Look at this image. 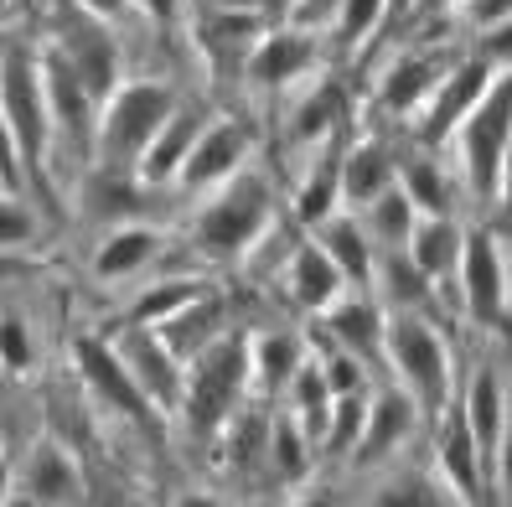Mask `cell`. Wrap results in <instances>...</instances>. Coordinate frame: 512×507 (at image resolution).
<instances>
[{
    "mask_svg": "<svg viewBox=\"0 0 512 507\" xmlns=\"http://www.w3.org/2000/svg\"><path fill=\"white\" fill-rule=\"evenodd\" d=\"M321 63V42L306 26H280V32H264L249 52V83L254 88H290L300 83L311 68Z\"/></svg>",
    "mask_w": 512,
    "mask_h": 507,
    "instance_id": "2e32d148",
    "label": "cell"
},
{
    "mask_svg": "<svg viewBox=\"0 0 512 507\" xmlns=\"http://www.w3.org/2000/svg\"><path fill=\"white\" fill-rule=\"evenodd\" d=\"M368 290H378V306H388V311H414L430 295V280L404 259V249H383L378 264H373Z\"/></svg>",
    "mask_w": 512,
    "mask_h": 507,
    "instance_id": "f546056e",
    "label": "cell"
},
{
    "mask_svg": "<svg viewBox=\"0 0 512 507\" xmlns=\"http://www.w3.org/2000/svg\"><path fill=\"white\" fill-rule=\"evenodd\" d=\"M52 47L68 57V68L78 73V83L88 88V99H94V104H104L114 88L125 83V73H119V42L109 37V21H94V16L78 11V21Z\"/></svg>",
    "mask_w": 512,
    "mask_h": 507,
    "instance_id": "4fadbf2b",
    "label": "cell"
},
{
    "mask_svg": "<svg viewBox=\"0 0 512 507\" xmlns=\"http://www.w3.org/2000/svg\"><path fill=\"white\" fill-rule=\"evenodd\" d=\"M321 316H326V337L337 347H347L357 357H378L383 352V306L368 301V295H347L342 290Z\"/></svg>",
    "mask_w": 512,
    "mask_h": 507,
    "instance_id": "cb8c5ba5",
    "label": "cell"
},
{
    "mask_svg": "<svg viewBox=\"0 0 512 507\" xmlns=\"http://www.w3.org/2000/svg\"><path fill=\"white\" fill-rule=\"evenodd\" d=\"M6 11H11V0H0V21H6Z\"/></svg>",
    "mask_w": 512,
    "mask_h": 507,
    "instance_id": "7dc6e473",
    "label": "cell"
},
{
    "mask_svg": "<svg viewBox=\"0 0 512 507\" xmlns=\"http://www.w3.org/2000/svg\"><path fill=\"white\" fill-rule=\"evenodd\" d=\"M218 321H223V301H218L213 290H202L197 301H187L182 311H171V316H161V321H150V332H156V337L187 363L192 352H202L207 342L218 337Z\"/></svg>",
    "mask_w": 512,
    "mask_h": 507,
    "instance_id": "484cf974",
    "label": "cell"
},
{
    "mask_svg": "<svg viewBox=\"0 0 512 507\" xmlns=\"http://www.w3.org/2000/svg\"><path fill=\"white\" fill-rule=\"evenodd\" d=\"M456 409L476 440L487 482L502 487V466H507V373H502V363H476Z\"/></svg>",
    "mask_w": 512,
    "mask_h": 507,
    "instance_id": "ba28073f",
    "label": "cell"
},
{
    "mask_svg": "<svg viewBox=\"0 0 512 507\" xmlns=\"http://www.w3.org/2000/svg\"><path fill=\"white\" fill-rule=\"evenodd\" d=\"M419 409L399 383H388V389H378V394H368V404H363V430H357V445H352V461L357 466H378V461H388V456H399L404 445L414 440V430H419Z\"/></svg>",
    "mask_w": 512,
    "mask_h": 507,
    "instance_id": "7c38bea8",
    "label": "cell"
},
{
    "mask_svg": "<svg viewBox=\"0 0 512 507\" xmlns=\"http://www.w3.org/2000/svg\"><path fill=\"white\" fill-rule=\"evenodd\" d=\"M73 6H78L83 16H94V21H114L119 11L130 6V0H73Z\"/></svg>",
    "mask_w": 512,
    "mask_h": 507,
    "instance_id": "7bdbcfd3",
    "label": "cell"
},
{
    "mask_svg": "<svg viewBox=\"0 0 512 507\" xmlns=\"http://www.w3.org/2000/svg\"><path fill=\"white\" fill-rule=\"evenodd\" d=\"M192 135H197V119L182 114V109H171V119L145 140V151L135 156V182H140V187H166V182H176V171H182V156H187Z\"/></svg>",
    "mask_w": 512,
    "mask_h": 507,
    "instance_id": "d4e9b609",
    "label": "cell"
},
{
    "mask_svg": "<svg viewBox=\"0 0 512 507\" xmlns=\"http://www.w3.org/2000/svg\"><path fill=\"white\" fill-rule=\"evenodd\" d=\"M37 78H42V99H47V119H52V140L63 135L68 145H78V151H94V114H99V104L88 99V88L68 68V57L57 47H47L37 57Z\"/></svg>",
    "mask_w": 512,
    "mask_h": 507,
    "instance_id": "8fae6325",
    "label": "cell"
},
{
    "mask_svg": "<svg viewBox=\"0 0 512 507\" xmlns=\"http://www.w3.org/2000/svg\"><path fill=\"white\" fill-rule=\"evenodd\" d=\"M166 249V233L150 228V223H114L99 249H94V280H135L140 270H150V264L161 259Z\"/></svg>",
    "mask_w": 512,
    "mask_h": 507,
    "instance_id": "d6986e66",
    "label": "cell"
},
{
    "mask_svg": "<svg viewBox=\"0 0 512 507\" xmlns=\"http://www.w3.org/2000/svg\"><path fill=\"white\" fill-rule=\"evenodd\" d=\"M176 109V94L166 83H119L94 114V156L104 166H135L145 140L156 135Z\"/></svg>",
    "mask_w": 512,
    "mask_h": 507,
    "instance_id": "8992f818",
    "label": "cell"
},
{
    "mask_svg": "<svg viewBox=\"0 0 512 507\" xmlns=\"http://www.w3.org/2000/svg\"><path fill=\"white\" fill-rule=\"evenodd\" d=\"M73 363H78L83 383H88V389H94V394H99L109 409L130 414V420H140V425L156 420V409L145 404L140 383L130 378V368L119 363V352H114L109 342H99V337H78V347H73Z\"/></svg>",
    "mask_w": 512,
    "mask_h": 507,
    "instance_id": "9a60e30c",
    "label": "cell"
},
{
    "mask_svg": "<svg viewBox=\"0 0 512 507\" xmlns=\"http://www.w3.org/2000/svg\"><path fill=\"white\" fill-rule=\"evenodd\" d=\"M461 238H466V228L450 218V213H419L414 228H409V238H404V259L425 280H445V275H456Z\"/></svg>",
    "mask_w": 512,
    "mask_h": 507,
    "instance_id": "44dd1931",
    "label": "cell"
},
{
    "mask_svg": "<svg viewBox=\"0 0 512 507\" xmlns=\"http://www.w3.org/2000/svg\"><path fill=\"white\" fill-rule=\"evenodd\" d=\"M285 409L295 414L300 425H306L311 440H321V425H326V409H331V389H326V378H321V363H311V357H300L290 383H285Z\"/></svg>",
    "mask_w": 512,
    "mask_h": 507,
    "instance_id": "d6a6232c",
    "label": "cell"
},
{
    "mask_svg": "<svg viewBox=\"0 0 512 507\" xmlns=\"http://www.w3.org/2000/svg\"><path fill=\"white\" fill-rule=\"evenodd\" d=\"M32 363H37L32 326L21 316H0V373H26Z\"/></svg>",
    "mask_w": 512,
    "mask_h": 507,
    "instance_id": "74e56055",
    "label": "cell"
},
{
    "mask_svg": "<svg viewBox=\"0 0 512 507\" xmlns=\"http://www.w3.org/2000/svg\"><path fill=\"white\" fill-rule=\"evenodd\" d=\"M435 466H440V487L445 497L456 502H476L481 497V482H487V471H481V456H476V440L461 420L456 404L440 409V435H435Z\"/></svg>",
    "mask_w": 512,
    "mask_h": 507,
    "instance_id": "e0dca14e",
    "label": "cell"
},
{
    "mask_svg": "<svg viewBox=\"0 0 512 507\" xmlns=\"http://www.w3.org/2000/svg\"><path fill=\"white\" fill-rule=\"evenodd\" d=\"M342 119H347V94H342V83L321 78V83H311V94L295 104V114H290V135L316 145V140H326L331 130H342Z\"/></svg>",
    "mask_w": 512,
    "mask_h": 507,
    "instance_id": "4dcf8cb0",
    "label": "cell"
},
{
    "mask_svg": "<svg viewBox=\"0 0 512 507\" xmlns=\"http://www.w3.org/2000/svg\"><path fill=\"white\" fill-rule=\"evenodd\" d=\"M88 202H94V213H125V207H135V187L125 182V176H114V166H104V176L94 187H88Z\"/></svg>",
    "mask_w": 512,
    "mask_h": 507,
    "instance_id": "60d3db41",
    "label": "cell"
},
{
    "mask_svg": "<svg viewBox=\"0 0 512 507\" xmlns=\"http://www.w3.org/2000/svg\"><path fill=\"white\" fill-rule=\"evenodd\" d=\"M114 352H119V363L130 368V378L140 383V394H145V404L156 409V414H171L176 409V399H182V357H176L156 332H150L145 321H130L125 332H119L114 342H109Z\"/></svg>",
    "mask_w": 512,
    "mask_h": 507,
    "instance_id": "9c48e42d",
    "label": "cell"
},
{
    "mask_svg": "<svg viewBox=\"0 0 512 507\" xmlns=\"http://www.w3.org/2000/svg\"><path fill=\"white\" fill-rule=\"evenodd\" d=\"M0 130L11 140L16 171L32 176L37 187H47L42 166H47V151H52V119H47V99H42L37 57L21 52V47L0 52Z\"/></svg>",
    "mask_w": 512,
    "mask_h": 507,
    "instance_id": "5b68a950",
    "label": "cell"
},
{
    "mask_svg": "<svg viewBox=\"0 0 512 507\" xmlns=\"http://www.w3.org/2000/svg\"><path fill=\"white\" fill-rule=\"evenodd\" d=\"M0 187H21V171H16V156H11L6 135H0Z\"/></svg>",
    "mask_w": 512,
    "mask_h": 507,
    "instance_id": "ee69618b",
    "label": "cell"
},
{
    "mask_svg": "<svg viewBox=\"0 0 512 507\" xmlns=\"http://www.w3.org/2000/svg\"><path fill=\"white\" fill-rule=\"evenodd\" d=\"M394 161H388L383 140H357L342 151V207H363L373 202L388 182H394Z\"/></svg>",
    "mask_w": 512,
    "mask_h": 507,
    "instance_id": "4316f807",
    "label": "cell"
},
{
    "mask_svg": "<svg viewBox=\"0 0 512 507\" xmlns=\"http://www.w3.org/2000/svg\"><path fill=\"white\" fill-rule=\"evenodd\" d=\"M440 73H445V68L435 63V57L409 52V57H399V63L383 73V83H378V104H383L388 114H414L419 104L430 99V88H435Z\"/></svg>",
    "mask_w": 512,
    "mask_h": 507,
    "instance_id": "f1b7e54d",
    "label": "cell"
},
{
    "mask_svg": "<svg viewBox=\"0 0 512 507\" xmlns=\"http://www.w3.org/2000/svg\"><path fill=\"white\" fill-rule=\"evenodd\" d=\"M383 363L394 368L399 389L419 404L440 414L450 404V389H456V363H450V347L435 326L419 311H394L383 316Z\"/></svg>",
    "mask_w": 512,
    "mask_h": 507,
    "instance_id": "3957f363",
    "label": "cell"
},
{
    "mask_svg": "<svg viewBox=\"0 0 512 507\" xmlns=\"http://www.w3.org/2000/svg\"><path fill=\"white\" fill-rule=\"evenodd\" d=\"M316 244L326 249V259L337 264V275H342L347 285L368 290V280H373V264H378V244L368 238V228H363V223L347 218L342 207H337L331 218H321V223H316Z\"/></svg>",
    "mask_w": 512,
    "mask_h": 507,
    "instance_id": "7402d4cb",
    "label": "cell"
},
{
    "mask_svg": "<svg viewBox=\"0 0 512 507\" xmlns=\"http://www.w3.org/2000/svg\"><path fill=\"white\" fill-rule=\"evenodd\" d=\"M321 378H326V389L331 394H368V368H363V357L347 352L331 342V357L321 363Z\"/></svg>",
    "mask_w": 512,
    "mask_h": 507,
    "instance_id": "f35d334b",
    "label": "cell"
},
{
    "mask_svg": "<svg viewBox=\"0 0 512 507\" xmlns=\"http://www.w3.org/2000/svg\"><path fill=\"white\" fill-rule=\"evenodd\" d=\"M269 456H275L280 482H306L311 466H316V440L306 435V425H300L290 409H280L275 420H269Z\"/></svg>",
    "mask_w": 512,
    "mask_h": 507,
    "instance_id": "1f68e13d",
    "label": "cell"
},
{
    "mask_svg": "<svg viewBox=\"0 0 512 507\" xmlns=\"http://www.w3.org/2000/svg\"><path fill=\"white\" fill-rule=\"evenodd\" d=\"M269 228H275V192H269V182L259 171L238 166L228 182L213 187V202L197 213L192 238H197V249L207 259L238 264V259H249L264 244Z\"/></svg>",
    "mask_w": 512,
    "mask_h": 507,
    "instance_id": "6da1fadb",
    "label": "cell"
},
{
    "mask_svg": "<svg viewBox=\"0 0 512 507\" xmlns=\"http://www.w3.org/2000/svg\"><path fill=\"white\" fill-rule=\"evenodd\" d=\"M300 357H306V342L290 337V332H259V337H249V389L275 399L290 383Z\"/></svg>",
    "mask_w": 512,
    "mask_h": 507,
    "instance_id": "83f0119b",
    "label": "cell"
},
{
    "mask_svg": "<svg viewBox=\"0 0 512 507\" xmlns=\"http://www.w3.org/2000/svg\"><path fill=\"white\" fill-rule=\"evenodd\" d=\"M394 182L414 202V213H450V202H456V187L440 161H409L404 171H394Z\"/></svg>",
    "mask_w": 512,
    "mask_h": 507,
    "instance_id": "e575fe53",
    "label": "cell"
},
{
    "mask_svg": "<svg viewBox=\"0 0 512 507\" xmlns=\"http://www.w3.org/2000/svg\"><path fill=\"white\" fill-rule=\"evenodd\" d=\"M135 11H145L150 21H171L176 16V0H130Z\"/></svg>",
    "mask_w": 512,
    "mask_h": 507,
    "instance_id": "f6af8a7d",
    "label": "cell"
},
{
    "mask_svg": "<svg viewBox=\"0 0 512 507\" xmlns=\"http://www.w3.org/2000/svg\"><path fill=\"white\" fill-rule=\"evenodd\" d=\"M37 238V218L16 197H0V249H21Z\"/></svg>",
    "mask_w": 512,
    "mask_h": 507,
    "instance_id": "ab89813d",
    "label": "cell"
},
{
    "mask_svg": "<svg viewBox=\"0 0 512 507\" xmlns=\"http://www.w3.org/2000/svg\"><path fill=\"white\" fill-rule=\"evenodd\" d=\"M21 492L42 502V507H68V502H83V471L73 461V451L63 440L42 435L32 445V456H26V471H21Z\"/></svg>",
    "mask_w": 512,
    "mask_h": 507,
    "instance_id": "ac0fdd59",
    "label": "cell"
},
{
    "mask_svg": "<svg viewBox=\"0 0 512 507\" xmlns=\"http://www.w3.org/2000/svg\"><path fill=\"white\" fill-rule=\"evenodd\" d=\"M507 99H512V88H507V73L497 68L487 94L450 130L456 156H461V176L481 202H502V192H507V151H512V104Z\"/></svg>",
    "mask_w": 512,
    "mask_h": 507,
    "instance_id": "277c9868",
    "label": "cell"
},
{
    "mask_svg": "<svg viewBox=\"0 0 512 507\" xmlns=\"http://www.w3.org/2000/svg\"><path fill=\"white\" fill-rule=\"evenodd\" d=\"M207 285L197 280V275H176V280H161V285H150V290H140V301H135V311H130V321H161V316H171V311H182L187 301H197Z\"/></svg>",
    "mask_w": 512,
    "mask_h": 507,
    "instance_id": "d590c367",
    "label": "cell"
},
{
    "mask_svg": "<svg viewBox=\"0 0 512 507\" xmlns=\"http://www.w3.org/2000/svg\"><path fill=\"white\" fill-rule=\"evenodd\" d=\"M285 290H290V301L300 306V311H326L337 295L347 290V280L337 275V264L326 259V249L316 244H295V254H290V264H285Z\"/></svg>",
    "mask_w": 512,
    "mask_h": 507,
    "instance_id": "603a6c76",
    "label": "cell"
},
{
    "mask_svg": "<svg viewBox=\"0 0 512 507\" xmlns=\"http://www.w3.org/2000/svg\"><path fill=\"white\" fill-rule=\"evenodd\" d=\"M373 502H419V507H430V502H445V487L440 482H388L383 492H373Z\"/></svg>",
    "mask_w": 512,
    "mask_h": 507,
    "instance_id": "b9f144b4",
    "label": "cell"
},
{
    "mask_svg": "<svg viewBox=\"0 0 512 507\" xmlns=\"http://www.w3.org/2000/svg\"><path fill=\"white\" fill-rule=\"evenodd\" d=\"M497 68H502V63H497ZM497 68H487V63H461V68L440 73L435 88H430V99L414 109V114H419V140H425V145L450 140V130H456L461 119L471 114V104L487 94V83H492Z\"/></svg>",
    "mask_w": 512,
    "mask_h": 507,
    "instance_id": "5bb4252c",
    "label": "cell"
},
{
    "mask_svg": "<svg viewBox=\"0 0 512 507\" xmlns=\"http://www.w3.org/2000/svg\"><path fill=\"white\" fill-rule=\"evenodd\" d=\"M249 151H254V135H249V125H238V119L197 125L176 182H182L187 192H213L218 182H228L238 166H249Z\"/></svg>",
    "mask_w": 512,
    "mask_h": 507,
    "instance_id": "30bf717a",
    "label": "cell"
},
{
    "mask_svg": "<svg viewBox=\"0 0 512 507\" xmlns=\"http://www.w3.org/2000/svg\"><path fill=\"white\" fill-rule=\"evenodd\" d=\"M249 394V337H213L202 352L187 357L182 368V399L176 409L187 414L192 435H223L228 414Z\"/></svg>",
    "mask_w": 512,
    "mask_h": 507,
    "instance_id": "7a4b0ae2",
    "label": "cell"
},
{
    "mask_svg": "<svg viewBox=\"0 0 512 507\" xmlns=\"http://www.w3.org/2000/svg\"><path fill=\"white\" fill-rule=\"evenodd\" d=\"M461 301L481 326H507L512 316V264H507V238L502 233H466L461 259H456Z\"/></svg>",
    "mask_w": 512,
    "mask_h": 507,
    "instance_id": "52a82bcc",
    "label": "cell"
},
{
    "mask_svg": "<svg viewBox=\"0 0 512 507\" xmlns=\"http://www.w3.org/2000/svg\"><path fill=\"white\" fill-rule=\"evenodd\" d=\"M383 16H388V0H337L331 26H337V42L342 47H363L383 26Z\"/></svg>",
    "mask_w": 512,
    "mask_h": 507,
    "instance_id": "8d00e7d4",
    "label": "cell"
},
{
    "mask_svg": "<svg viewBox=\"0 0 512 507\" xmlns=\"http://www.w3.org/2000/svg\"><path fill=\"white\" fill-rule=\"evenodd\" d=\"M368 207V238H373V244L378 249H404V238H409V228H414V202L399 192V182H388L373 202H363Z\"/></svg>",
    "mask_w": 512,
    "mask_h": 507,
    "instance_id": "836d02e7",
    "label": "cell"
},
{
    "mask_svg": "<svg viewBox=\"0 0 512 507\" xmlns=\"http://www.w3.org/2000/svg\"><path fill=\"white\" fill-rule=\"evenodd\" d=\"M342 207V140L331 130L326 140H316V156L306 166V182L295 187V223L316 228L321 218H331Z\"/></svg>",
    "mask_w": 512,
    "mask_h": 507,
    "instance_id": "ffe728a7",
    "label": "cell"
},
{
    "mask_svg": "<svg viewBox=\"0 0 512 507\" xmlns=\"http://www.w3.org/2000/svg\"><path fill=\"white\" fill-rule=\"evenodd\" d=\"M11 487H16V471H11V461H6V456H0V502L11 497Z\"/></svg>",
    "mask_w": 512,
    "mask_h": 507,
    "instance_id": "bcb514c9",
    "label": "cell"
}]
</instances>
